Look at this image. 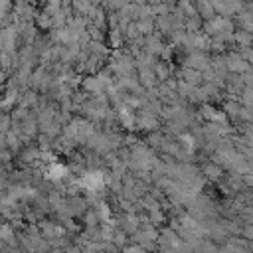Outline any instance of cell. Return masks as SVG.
I'll list each match as a JSON object with an SVG mask.
<instances>
[{"mask_svg":"<svg viewBox=\"0 0 253 253\" xmlns=\"http://www.w3.org/2000/svg\"><path fill=\"white\" fill-rule=\"evenodd\" d=\"M204 174L208 178H219L221 176V168L217 164H208V166H204Z\"/></svg>","mask_w":253,"mask_h":253,"instance_id":"obj_3","label":"cell"},{"mask_svg":"<svg viewBox=\"0 0 253 253\" xmlns=\"http://www.w3.org/2000/svg\"><path fill=\"white\" fill-rule=\"evenodd\" d=\"M243 235H245L247 239H251V241H253V223H249V225H245V227H243Z\"/></svg>","mask_w":253,"mask_h":253,"instance_id":"obj_4","label":"cell"},{"mask_svg":"<svg viewBox=\"0 0 253 253\" xmlns=\"http://www.w3.org/2000/svg\"><path fill=\"white\" fill-rule=\"evenodd\" d=\"M67 174V168H63V166H59V164H53V166H49V170H47V178H51V180H59V178H63Z\"/></svg>","mask_w":253,"mask_h":253,"instance_id":"obj_2","label":"cell"},{"mask_svg":"<svg viewBox=\"0 0 253 253\" xmlns=\"http://www.w3.org/2000/svg\"><path fill=\"white\" fill-rule=\"evenodd\" d=\"M217 253H231V251H229V249L225 247V249H221V251H217Z\"/></svg>","mask_w":253,"mask_h":253,"instance_id":"obj_5","label":"cell"},{"mask_svg":"<svg viewBox=\"0 0 253 253\" xmlns=\"http://www.w3.org/2000/svg\"><path fill=\"white\" fill-rule=\"evenodd\" d=\"M227 67L231 69V71H245L247 69V61L243 59V57H229V63H227Z\"/></svg>","mask_w":253,"mask_h":253,"instance_id":"obj_1","label":"cell"}]
</instances>
